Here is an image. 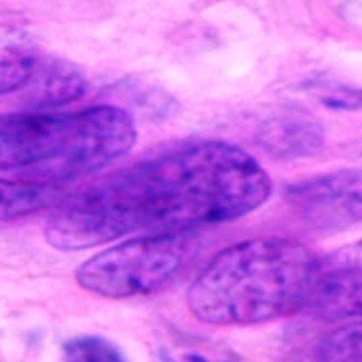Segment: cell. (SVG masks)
Returning a JSON list of instances; mask_svg holds the SVG:
<instances>
[{
	"label": "cell",
	"instance_id": "7",
	"mask_svg": "<svg viewBox=\"0 0 362 362\" xmlns=\"http://www.w3.org/2000/svg\"><path fill=\"white\" fill-rule=\"evenodd\" d=\"M257 143L278 160L307 158L324 146V127L305 114H279L258 127Z\"/></svg>",
	"mask_w": 362,
	"mask_h": 362
},
{
	"label": "cell",
	"instance_id": "1",
	"mask_svg": "<svg viewBox=\"0 0 362 362\" xmlns=\"http://www.w3.org/2000/svg\"><path fill=\"white\" fill-rule=\"evenodd\" d=\"M270 195V175L241 146L189 141L64 197L45 237L58 251H81L137 231H193L247 216Z\"/></svg>",
	"mask_w": 362,
	"mask_h": 362
},
{
	"label": "cell",
	"instance_id": "10",
	"mask_svg": "<svg viewBox=\"0 0 362 362\" xmlns=\"http://www.w3.org/2000/svg\"><path fill=\"white\" fill-rule=\"evenodd\" d=\"M62 199V189L58 185L0 177V222L54 209Z\"/></svg>",
	"mask_w": 362,
	"mask_h": 362
},
{
	"label": "cell",
	"instance_id": "2",
	"mask_svg": "<svg viewBox=\"0 0 362 362\" xmlns=\"http://www.w3.org/2000/svg\"><path fill=\"white\" fill-rule=\"evenodd\" d=\"M318 260L303 243L257 237L223 249L187 289V307L210 326H252L307 308Z\"/></svg>",
	"mask_w": 362,
	"mask_h": 362
},
{
	"label": "cell",
	"instance_id": "3",
	"mask_svg": "<svg viewBox=\"0 0 362 362\" xmlns=\"http://www.w3.org/2000/svg\"><path fill=\"white\" fill-rule=\"evenodd\" d=\"M135 141V119L119 106L0 114V172L31 175L49 185L70 181L122 158Z\"/></svg>",
	"mask_w": 362,
	"mask_h": 362
},
{
	"label": "cell",
	"instance_id": "12",
	"mask_svg": "<svg viewBox=\"0 0 362 362\" xmlns=\"http://www.w3.org/2000/svg\"><path fill=\"white\" fill-rule=\"evenodd\" d=\"M64 362H127L114 343L97 335L74 337L64 345Z\"/></svg>",
	"mask_w": 362,
	"mask_h": 362
},
{
	"label": "cell",
	"instance_id": "14",
	"mask_svg": "<svg viewBox=\"0 0 362 362\" xmlns=\"http://www.w3.org/2000/svg\"><path fill=\"white\" fill-rule=\"evenodd\" d=\"M160 358L162 362H231L226 358H212L197 351H164Z\"/></svg>",
	"mask_w": 362,
	"mask_h": 362
},
{
	"label": "cell",
	"instance_id": "4",
	"mask_svg": "<svg viewBox=\"0 0 362 362\" xmlns=\"http://www.w3.org/2000/svg\"><path fill=\"white\" fill-rule=\"evenodd\" d=\"M195 251L191 231L148 233L100 251L76 270L85 291L106 299L151 295L177 278Z\"/></svg>",
	"mask_w": 362,
	"mask_h": 362
},
{
	"label": "cell",
	"instance_id": "11",
	"mask_svg": "<svg viewBox=\"0 0 362 362\" xmlns=\"http://www.w3.org/2000/svg\"><path fill=\"white\" fill-rule=\"evenodd\" d=\"M316 362H362V320L324 335L316 349Z\"/></svg>",
	"mask_w": 362,
	"mask_h": 362
},
{
	"label": "cell",
	"instance_id": "13",
	"mask_svg": "<svg viewBox=\"0 0 362 362\" xmlns=\"http://www.w3.org/2000/svg\"><path fill=\"white\" fill-rule=\"evenodd\" d=\"M322 105L332 110H358L362 108V90L337 81H320L313 87Z\"/></svg>",
	"mask_w": 362,
	"mask_h": 362
},
{
	"label": "cell",
	"instance_id": "9",
	"mask_svg": "<svg viewBox=\"0 0 362 362\" xmlns=\"http://www.w3.org/2000/svg\"><path fill=\"white\" fill-rule=\"evenodd\" d=\"M39 66V49L25 29L0 23V95L25 89Z\"/></svg>",
	"mask_w": 362,
	"mask_h": 362
},
{
	"label": "cell",
	"instance_id": "8",
	"mask_svg": "<svg viewBox=\"0 0 362 362\" xmlns=\"http://www.w3.org/2000/svg\"><path fill=\"white\" fill-rule=\"evenodd\" d=\"M87 79L76 64L64 60L39 62L35 74L25 85L28 103L33 110H47L71 105L83 97Z\"/></svg>",
	"mask_w": 362,
	"mask_h": 362
},
{
	"label": "cell",
	"instance_id": "6",
	"mask_svg": "<svg viewBox=\"0 0 362 362\" xmlns=\"http://www.w3.org/2000/svg\"><path fill=\"white\" fill-rule=\"evenodd\" d=\"M307 308L324 320L362 318V241L318 260Z\"/></svg>",
	"mask_w": 362,
	"mask_h": 362
},
{
	"label": "cell",
	"instance_id": "5",
	"mask_svg": "<svg viewBox=\"0 0 362 362\" xmlns=\"http://www.w3.org/2000/svg\"><path fill=\"white\" fill-rule=\"evenodd\" d=\"M287 202L316 230L341 231L361 226L362 170H335L293 183L287 189Z\"/></svg>",
	"mask_w": 362,
	"mask_h": 362
}]
</instances>
